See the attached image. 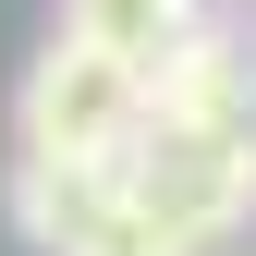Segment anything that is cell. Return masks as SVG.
Wrapping results in <instances>:
<instances>
[{"label":"cell","instance_id":"obj_6","mask_svg":"<svg viewBox=\"0 0 256 256\" xmlns=\"http://www.w3.org/2000/svg\"><path fill=\"white\" fill-rule=\"evenodd\" d=\"M61 256H183V244L158 232V220L122 196V171H110L98 196H86V220H74V244H61Z\"/></svg>","mask_w":256,"mask_h":256},{"label":"cell","instance_id":"obj_7","mask_svg":"<svg viewBox=\"0 0 256 256\" xmlns=\"http://www.w3.org/2000/svg\"><path fill=\"white\" fill-rule=\"evenodd\" d=\"M208 12H232V0H208Z\"/></svg>","mask_w":256,"mask_h":256},{"label":"cell","instance_id":"obj_5","mask_svg":"<svg viewBox=\"0 0 256 256\" xmlns=\"http://www.w3.org/2000/svg\"><path fill=\"white\" fill-rule=\"evenodd\" d=\"M196 12H208V0H61V37H98L110 61H134V74H146Z\"/></svg>","mask_w":256,"mask_h":256},{"label":"cell","instance_id":"obj_2","mask_svg":"<svg viewBox=\"0 0 256 256\" xmlns=\"http://www.w3.org/2000/svg\"><path fill=\"white\" fill-rule=\"evenodd\" d=\"M122 196H134L183 256L232 244L256 220V122H146L122 158Z\"/></svg>","mask_w":256,"mask_h":256},{"label":"cell","instance_id":"obj_4","mask_svg":"<svg viewBox=\"0 0 256 256\" xmlns=\"http://www.w3.org/2000/svg\"><path fill=\"white\" fill-rule=\"evenodd\" d=\"M98 183H110V171H61V158H24V146H12L0 208H12L24 256H61V244H74V220H86V196H98Z\"/></svg>","mask_w":256,"mask_h":256},{"label":"cell","instance_id":"obj_3","mask_svg":"<svg viewBox=\"0 0 256 256\" xmlns=\"http://www.w3.org/2000/svg\"><path fill=\"white\" fill-rule=\"evenodd\" d=\"M146 122H256V37H232L220 12H196L146 61Z\"/></svg>","mask_w":256,"mask_h":256},{"label":"cell","instance_id":"obj_1","mask_svg":"<svg viewBox=\"0 0 256 256\" xmlns=\"http://www.w3.org/2000/svg\"><path fill=\"white\" fill-rule=\"evenodd\" d=\"M146 134V74L110 61L98 37H49L12 86V146L24 158H61V171H122Z\"/></svg>","mask_w":256,"mask_h":256}]
</instances>
